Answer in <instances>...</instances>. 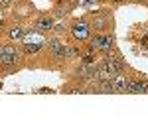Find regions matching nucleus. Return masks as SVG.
Instances as JSON below:
<instances>
[{"label": "nucleus", "mask_w": 148, "mask_h": 132, "mask_svg": "<svg viewBox=\"0 0 148 132\" xmlns=\"http://www.w3.org/2000/svg\"><path fill=\"white\" fill-rule=\"evenodd\" d=\"M42 47H44V40L40 38V40H36V42H24L22 51L24 53H36V51H40Z\"/></svg>", "instance_id": "6"}, {"label": "nucleus", "mask_w": 148, "mask_h": 132, "mask_svg": "<svg viewBox=\"0 0 148 132\" xmlns=\"http://www.w3.org/2000/svg\"><path fill=\"white\" fill-rule=\"evenodd\" d=\"M8 38L10 40H24L26 38V30L20 28V26H12V28H8Z\"/></svg>", "instance_id": "8"}, {"label": "nucleus", "mask_w": 148, "mask_h": 132, "mask_svg": "<svg viewBox=\"0 0 148 132\" xmlns=\"http://www.w3.org/2000/svg\"><path fill=\"white\" fill-rule=\"evenodd\" d=\"M114 47V38L111 34H103V40H101V47H99V51L103 53H109V51H113Z\"/></svg>", "instance_id": "7"}, {"label": "nucleus", "mask_w": 148, "mask_h": 132, "mask_svg": "<svg viewBox=\"0 0 148 132\" xmlns=\"http://www.w3.org/2000/svg\"><path fill=\"white\" fill-rule=\"evenodd\" d=\"M126 81H128V77H126L123 71H121V73H114L113 79H111V87H113V93H123V91L126 89Z\"/></svg>", "instance_id": "4"}, {"label": "nucleus", "mask_w": 148, "mask_h": 132, "mask_svg": "<svg viewBox=\"0 0 148 132\" xmlns=\"http://www.w3.org/2000/svg\"><path fill=\"white\" fill-rule=\"evenodd\" d=\"M138 93H148V81L146 79H138Z\"/></svg>", "instance_id": "9"}, {"label": "nucleus", "mask_w": 148, "mask_h": 132, "mask_svg": "<svg viewBox=\"0 0 148 132\" xmlns=\"http://www.w3.org/2000/svg\"><path fill=\"white\" fill-rule=\"evenodd\" d=\"M8 4H12V0H0V6H8Z\"/></svg>", "instance_id": "10"}, {"label": "nucleus", "mask_w": 148, "mask_h": 132, "mask_svg": "<svg viewBox=\"0 0 148 132\" xmlns=\"http://www.w3.org/2000/svg\"><path fill=\"white\" fill-rule=\"evenodd\" d=\"M51 28H53V20H51L49 16H40V18L36 20V26H34V30H36V32H40V34L49 32Z\"/></svg>", "instance_id": "5"}, {"label": "nucleus", "mask_w": 148, "mask_h": 132, "mask_svg": "<svg viewBox=\"0 0 148 132\" xmlns=\"http://www.w3.org/2000/svg\"><path fill=\"white\" fill-rule=\"evenodd\" d=\"M20 61V51L14 44H6L2 45V51H0V65L2 67H10L16 65Z\"/></svg>", "instance_id": "1"}, {"label": "nucleus", "mask_w": 148, "mask_h": 132, "mask_svg": "<svg viewBox=\"0 0 148 132\" xmlns=\"http://www.w3.org/2000/svg\"><path fill=\"white\" fill-rule=\"evenodd\" d=\"M116 2H119V0H116Z\"/></svg>", "instance_id": "11"}, {"label": "nucleus", "mask_w": 148, "mask_h": 132, "mask_svg": "<svg viewBox=\"0 0 148 132\" xmlns=\"http://www.w3.org/2000/svg\"><path fill=\"white\" fill-rule=\"evenodd\" d=\"M47 47H49V51L59 57V59H65V51H67V44H63V42H59V40H49L47 42Z\"/></svg>", "instance_id": "3"}, {"label": "nucleus", "mask_w": 148, "mask_h": 132, "mask_svg": "<svg viewBox=\"0 0 148 132\" xmlns=\"http://www.w3.org/2000/svg\"><path fill=\"white\" fill-rule=\"evenodd\" d=\"M71 36L75 38V40H79V42H83V40H87L89 36H91V26L87 22H75L73 26H71Z\"/></svg>", "instance_id": "2"}]
</instances>
